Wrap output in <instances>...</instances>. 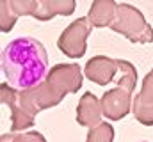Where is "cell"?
<instances>
[{
    "label": "cell",
    "instance_id": "obj_3",
    "mask_svg": "<svg viewBox=\"0 0 153 142\" xmlns=\"http://www.w3.org/2000/svg\"><path fill=\"white\" fill-rule=\"evenodd\" d=\"M134 112L137 121L146 126H153V70L143 80V89L135 98Z\"/></svg>",
    "mask_w": 153,
    "mask_h": 142
},
{
    "label": "cell",
    "instance_id": "obj_4",
    "mask_svg": "<svg viewBox=\"0 0 153 142\" xmlns=\"http://www.w3.org/2000/svg\"><path fill=\"white\" fill-rule=\"evenodd\" d=\"M0 73H2V48H0Z\"/></svg>",
    "mask_w": 153,
    "mask_h": 142
},
{
    "label": "cell",
    "instance_id": "obj_2",
    "mask_svg": "<svg viewBox=\"0 0 153 142\" xmlns=\"http://www.w3.org/2000/svg\"><path fill=\"white\" fill-rule=\"evenodd\" d=\"M114 29L123 32L134 43H152L153 41V29L146 23L143 13L132 5L119 7V23H116Z\"/></svg>",
    "mask_w": 153,
    "mask_h": 142
},
{
    "label": "cell",
    "instance_id": "obj_1",
    "mask_svg": "<svg viewBox=\"0 0 153 142\" xmlns=\"http://www.w3.org/2000/svg\"><path fill=\"white\" fill-rule=\"evenodd\" d=\"M2 71L16 91H29L43 84L48 73V55L34 37H16L2 52Z\"/></svg>",
    "mask_w": 153,
    "mask_h": 142
}]
</instances>
